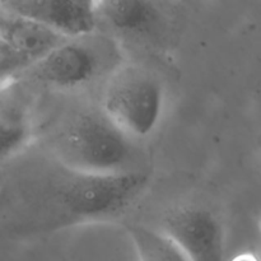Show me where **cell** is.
I'll return each mask as SVG.
<instances>
[{
    "instance_id": "7a4b0ae2",
    "label": "cell",
    "mask_w": 261,
    "mask_h": 261,
    "mask_svg": "<svg viewBox=\"0 0 261 261\" xmlns=\"http://www.w3.org/2000/svg\"><path fill=\"white\" fill-rule=\"evenodd\" d=\"M47 150L64 165L97 176L121 175L140 170L137 150L101 109L69 114L54 132Z\"/></svg>"
},
{
    "instance_id": "30bf717a",
    "label": "cell",
    "mask_w": 261,
    "mask_h": 261,
    "mask_svg": "<svg viewBox=\"0 0 261 261\" xmlns=\"http://www.w3.org/2000/svg\"><path fill=\"white\" fill-rule=\"evenodd\" d=\"M140 261H189L180 247L163 232L142 224L127 226Z\"/></svg>"
},
{
    "instance_id": "3957f363",
    "label": "cell",
    "mask_w": 261,
    "mask_h": 261,
    "mask_svg": "<svg viewBox=\"0 0 261 261\" xmlns=\"http://www.w3.org/2000/svg\"><path fill=\"white\" fill-rule=\"evenodd\" d=\"M121 48L110 36L70 38L36 61L18 82H30L54 91L82 89L109 78L121 65Z\"/></svg>"
},
{
    "instance_id": "277c9868",
    "label": "cell",
    "mask_w": 261,
    "mask_h": 261,
    "mask_svg": "<svg viewBox=\"0 0 261 261\" xmlns=\"http://www.w3.org/2000/svg\"><path fill=\"white\" fill-rule=\"evenodd\" d=\"M165 106L161 79L135 64H121L107 78L101 110L130 139L149 137L160 124Z\"/></svg>"
},
{
    "instance_id": "8fae6325",
    "label": "cell",
    "mask_w": 261,
    "mask_h": 261,
    "mask_svg": "<svg viewBox=\"0 0 261 261\" xmlns=\"http://www.w3.org/2000/svg\"><path fill=\"white\" fill-rule=\"evenodd\" d=\"M31 65V61L0 40V88L17 83Z\"/></svg>"
},
{
    "instance_id": "52a82bcc",
    "label": "cell",
    "mask_w": 261,
    "mask_h": 261,
    "mask_svg": "<svg viewBox=\"0 0 261 261\" xmlns=\"http://www.w3.org/2000/svg\"><path fill=\"white\" fill-rule=\"evenodd\" d=\"M0 40L35 64L68 38L53 32L36 20L7 9L0 3Z\"/></svg>"
},
{
    "instance_id": "9c48e42d",
    "label": "cell",
    "mask_w": 261,
    "mask_h": 261,
    "mask_svg": "<svg viewBox=\"0 0 261 261\" xmlns=\"http://www.w3.org/2000/svg\"><path fill=\"white\" fill-rule=\"evenodd\" d=\"M98 24L127 37L150 35L162 23V13L155 3L137 0L97 2Z\"/></svg>"
},
{
    "instance_id": "8992f818",
    "label": "cell",
    "mask_w": 261,
    "mask_h": 261,
    "mask_svg": "<svg viewBox=\"0 0 261 261\" xmlns=\"http://www.w3.org/2000/svg\"><path fill=\"white\" fill-rule=\"evenodd\" d=\"M0 3L7 9L36 20L68 40L91 35L98 27L97 2L5 0Z\"/></svg>"
},
{
    "instance_id": "6da1fadb",
    "label": "cell",
    "mask_w": 261,
    "mask_h": 261,
    "mask_svg": "<svg viewBox=\"0 0 261 261\" xmlns=\"http://www.w3.org/2000/svg\"><path fill=\"white\" fill-rule=\"evenodd\" d=\"M149 172L97 176L28 147L0 166V233L30 240L124 216L147 193Z\"/></svg>"
},
{
    "instance_id": "ba28073f",
    "label": "cell",
    "mask_w": 261,
    "mask_h": 261,
    "mask_svg": "<svg viewBox=\"0 0 261 261\" xmlns=\"http://www.w3.org/2000/svg\"><path fill=\"white\" fill-rule=\"evenodd\" d=\"M17 83L0 88V166L24 152L32 140L33 125Z\"/></svg>"
},
{
    "instance_id": "7c38bea8",
    "label": "cell",
    "mask_w": 261,
    "mask_h": 261,
    "mask_svg": "<svg viewBox=\"0 0 261 261\" xmlns=\"http://www.w3.org/2000/svg\"><path fill=\"white\" fill-rule=\"evenodd\" d=\"M229 261H260V259L252 252H241V254L232 257Z\"/></svg>"
},
{
    "instance_id": "5b68a950",
    "label": "cell",
    "mask_w": 261,
    "mask_h": 261,
    "mask_svg": "<svg viewBox=\"0 0 261 261\" xmlns=\"http://www.w3.org/2000/svg\"><path fill=\"white\" fill-rule=\"evenodd\" d=\"M167 234L189 261H224L223 229L218 218L201 206H181L163 219Z\"/></svg>"
}]
</instances>
